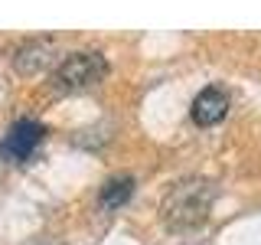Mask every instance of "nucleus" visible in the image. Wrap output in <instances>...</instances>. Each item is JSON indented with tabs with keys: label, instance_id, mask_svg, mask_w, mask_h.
<instances>
[{
	"label": "nucleus",
	"instance_id": "f257e3e1",
	"mask_svg": "<svg viewBox=\"0 0 261 245\" xmlns=\"http://www.w3.org/2000/svg\"><path fill=\"white\" fill-rule=\"evenodd\" d=\"M212 196H216V186L209 180H183L170 190L167 203H163V216L173 229H190V226H199L202 219L209 216V206H212Z\"/></svg>",
	"mask_w": 261,
	"mask_h": 245
},
{
	"label": "nucleus",
	"instance_id": "f03ea898",
	"mask_svg": "<svg viewBox=\"0 0 261 245\" xmlns=\"http://www.w3.org/2000/svg\"><path fill=\"white\" fill-rule=\"evenodd\" d=\"M108 76V59L95 49H82V53H69L56 65L53 85L59 92H79V88H92Z\"/></svg>",
	"mask_w": 261,
	"mask_h": 245
},
{
	"label": "nucleus",
	"instance_id": "7ed1b4c3",
	"mask_svg": "<svg viewBox=\"0 0 261 245\" xmlns=\"http://www.w3.org/2000/svg\"><path fill=\"white\" fill-rule=\"evenodd\" d=\"M46 137V125L36 118H20L0 137V157L7 163H27Z\"/></svg>",
	"mask_w": 261,
	"mask_h": 245
},
{
	"label": "nucleus",
	"instance_id": "20e7f679",
	"mask_svg": "<svg viewBox=\"0 0 261 245\" xmlns=\"http://www.w3.org/2000/svg\"><path fill=\"white\" fill-rule=\"evenodd\" d=\"M190 114H193V121H196L199 128L219 125V121L228 114V92H225V88H219V85L202 88V92L193 98Z\"/></svg>",
	"mask_w": 261,
	"mask_h": 245
},
{
	"label": "nucleus",
	"instance_id": "39448f33",
	"mask_svg": "<svg viewBox=\"0 0 261 245\" xmlns=\"http://www.w3.org/2000/svg\"><path fill=\"white\" fill-rule=\"evenodd\" d=\"M49 56H53L49 39H30L27 46H20L13 53V69L23 72V76H33V72H39L49 62Z\"/></svg>",
	"mask_w": 261,
	"mask_h": 245
},
{
	"label": "nucleus",
	"instance_id": "423d86ee",
	"mask_svg": "<svg viewBox=\"0 0 261 245\" xmlns=\"http://www.w3.org/2000/svg\"><path fill=\"white\" fill-rule=\"evenodd\" d=\"M130 196H134V177L130 174H114V177L105 180L101 193H98V206L111 212V209H121Z\"/></svg>",
	"mask_w": 261,
	"mask_h": 245
}]
</instances>
